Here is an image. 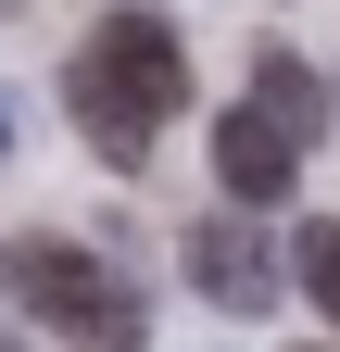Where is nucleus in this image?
Returning a JSON list of instances; mask_svg holds the SVG:
<instances>
[{
    "mask_svg": "<svg viewBox=\"0 0 340 352\" xmlns=\"http://www.w3.org/2000/svg\"><path fill=\"white\" fill-rule=\"evenodd\" d=\"M63 101H76V139L101 164H151V126L189 113V38L126 0V13L89 25V51L63 63Z\"/></svg>",
    "mask_w": 340,
    "mask_h": 352,
    "instance_id": "obj_1",
    "label": "nucleus"
},
{
    "mask_svg": "<svg viewBox=\"0 0 340 352\" xmlns=\"http://www.w3.org/2000/svg\"><path fill=\"white\" fill-rule=\"evenodd\" d=\"M0 302L38 315L51 340H76V352H139L151 340L139 327V289H126L114 264H89L76 239H0Z\"/></svg>",
    "mask_w": 340,
    "mask_h": 352,
    "instance_id": "obj_2",
    "label": "nucleus"
},
{
    "mask_svg": "<svg viewBox=\"0 0 340 352\" xmlns=\"http://www.w3.org/2000/svg\"><path fill=\"white\" fill-rule=\"evenodd\" d=\"M290 176H303V126H290L277 101H240V113H215V189H227L240 214L290 201Z\"/></svg>",
    "mask_w": 340,
    "mask_h": 352,
    "instance_id": "obj_3",
    "label": "nucleus"
},
{
    "mask_svg": "<svg viewBox=\"0 0 340 352\" xmlns=\"http://www.w3.org/2000/svg\"><path fill=\"white\" fill-rule=\"evenodd\" d=\"M189 289L215 302V315H265V302H277L265 214H202V227H189Z\"/></svg>",
    "mask_w": 340,
    "mask_h": 352,
    "instance_id": "obj_4",
    "label": "nucleus"
},
{
    "mask_svg": "<svg viewBox=\"0 0 340 352\" xmlns=\"http://www.w3.org/2000/svg\"><path fill=\"white\" fill-rule=\"evenodd\" d=\"M252 101H277L290 126H303V151H315V126H328V101H340V88H315V63L265 38V51H252Z\"/></svg>",
    "mask_w": 340,
    "mask_h": 352,
    "instance_id": "obj_5",
    "label": "nucleus"
},
{
    "mask_svg": "<svg viewBox=\"0 0 340 352\" xmlns=\"http://www.w3.org/2000/svg\"><path fill=\"white\" fill-rule=\"evenodd\" d=\"M290 264H303V302L340 327V214H303V227H290Z\"/></svg>",
    "mask_w": 340,
    "mask_h": 352,
    "instance_id": "obj_6",
    "label": "nucleus"
},
{
    "mask_svg": "<svg viewBox=\"0 0 340 352\" xmlns=\"http://www.w3.org/2000/svg\"><path fill=\"white\" fill-rule=\"evenodd\" d=\"M0 352H25V340H0Z\"/></svg>",
    "mask_w": 340,
    "mask_h": 352,
    "instance_id": "obj_7",
    "label": "nucleus"
},
{
    "mask_svg": "<svg viewBox=\"0 0 340 352\" xmlns=\"http://www.w3.org/2000/svg\"><path fill=\"white\" fill-rule=\"evenodd\" d=\"M0 151H13V139H0Z\"/></svg>",
    "mask_w": 340,
    "mask_h": 352,
    "instance_id": "obj_8",
    "label": "nucleus"
},
{
    "mask_svg": "<svg viewBox=\"0 0 340 352\" xmlns=\"http://www.w3.org/2000/svg\"><path fill=\"white\" fill-rule=\"evenodd\" d=\"M303 352H315V340H303Z\"/></svg>",
    "mask_w": 340,
    "mask_h": 352,
    "instance_id": "obj_9",
    "label": "nucleus"
},
{
    "mask_svg": "<svg viewBox=\"0 0 340 352\" xmlns=\"http://www.w3.org/2000/svg\"><path fill=\"white\" fill-rule=\"evenodd\" d=\"M328 88H340V76H328Z\"/></svg>",
    "mask_w": 340,
    "mask_h": 352,
    "instance_id": "obj_10",
    "label": "nucleus"
}]
</instances>
